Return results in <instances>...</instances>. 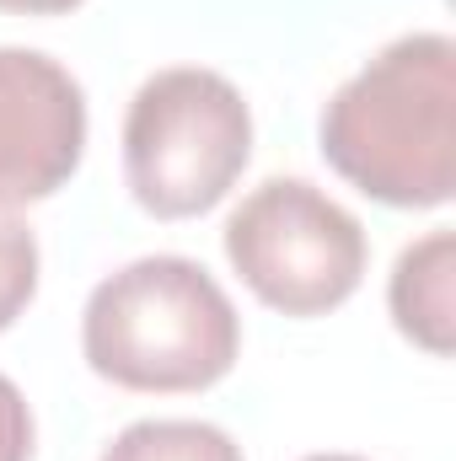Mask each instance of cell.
<instances>
[{
  "label": "cell",
  "instance_id": "obj_1",
  "mask_svg": "<svg viewBox=\"0 0 456 461\" xmlns=\"http://www.w3.org/2000/svg\"><path fill=\"white\" fill-rule=\"evenodd\" d=\"M323 161L392 210H441L456 188V43L392 38L317 118Z\"/></svg>",
  "mask_w": 456,
  "mask_h": 461
},
{
  "label": "cell",
  "instance_id": "obj_2",
  "mask_svg": "<svg viewBox=\"0 0 456 461\" xmlns=\"http://www.w3.org/2000/svg\"><path fill=\"white\" fill-rule=\"evenodd\" d=\"M81 354L123 392H205L242 354V317L205 263L156 252L87 295Z\"/></svg>",
  "mask_w": 456,
  "mask_h": 461
},
{
  "label": "cell",
  "instance_id": "obj_3",
  "mask_svg": "<svg viewBox=\"0 0 456 461\" xmlns=\"http://www.w3.org/2000/svg\"><path fill=\"white\" fill-rule=\"evenodd\" d=\"M252 156V113L226 76L156 70L123 113V177L145 215L194 221L231 194Z\"/></svg>",
  "mask_w": 456,
  "mask_h": 461
},
{
  "label": "cell",
  "instance_id": "obj_4",
  "mask_svg": "<svg viewBox=\"0 0 456 461\" xmlns=\"http://www.w3.org/2000/svg\"><path fill=\"white\" fill-rule=\"evenodd\" d=\"M226 258L263 306L323 317L365 279V230L306 177H269L231 210Z\"/></svg>",
  "mask_w": 456,
  "mask_h": 461
},
{
  "label": "cell",
  "instance_id": "obj_5",
  "mask_svg": "<svg viewBox=\"0 0 456 461\" xmlns=\"http://www.w3.org/2000/svg\"><path fill=\"white\" fill-rule=\"evenodd\" d=\"M87 156V92L43 49L0 43V210L59 194Z\"/></svg>",
  "mask_w": 456,
  "mask_h": 461
},
{
  "label": "cell",
  "instance_id": "obj_6",
  "mask_svg": "<svg viewBox=\"0 0 456 461\" xmlns=\"http://www.w3.org/2000/svg\"><path fill=\"white\" fill-rule=\"evenodd\" d=\"M451 230H430L424 241H408L387 285L397 333L430 354H451Z\"/></svg>",
  "mask_w": 456,
  "mask_h": 461
},
{
  "label": "cell",
  "instance_id": "obj_7",
  "mask_svg": "<svg viewBox=\"0 0 456 461\" xmlns=\"http://www.w3.org/2000/svg\"><path fill=\"white\" fill-rule=\"evenodd\" d=\"M103 461H242V446L205 419H140L103 451Z\"/></svg>",
  "mask_w": 456,
  "mask_h": 461
},
{
  "label": "cell",
  "instance_id": "obj_8",
  "mask_svg": "<svg viewBox=\"0 0 456 461\" xmlns=\"http://www.w3.org/2000/svg\"><path fill=\"white\" fill-rule=\"evenodd\" d=\"M32 290H38V236L22 221L0 215V333L27 312Z\"/></svg>",
  "mask_w": 456,
  "mask_h": 461
},
{
  "label": "cell",
  "instance_id": "obj_9",
  "mask_svg": "<svg viewBox=\"0 0 456 461\" xmlns=\"http://www.w3.org/2000/svg\"><path fill=\"white\" fill-rule=\"evenodd\" d=\"M0 461H32V413L11 375H0Z\"/></svg>",
  "mask_w": 456,
  "mask_h": 461
},
{
  "label": "cell",
  "instance_id": "obj_10",
  "mask_svg": "<svg viewBox=\"0 0 456 461\" xmlns=\"http://www.w3.org/2000/svg\"><path fill=\"white\" fill-rule=\"evenodd\" d=\"M81 0H0V11H16V16H65Z\"/></svg>",
  "mask_w": 456,
  "mask_h": 461
},
{
  "label": "cell",
  "instance_id": "obj_11",
  "mask_svg": "<svg viewBox=\"0 0 456 461\" xmlns=\"http://www.w3.org/2000/svg\"><path fill=\"white\" fill-rule=\"evenodd\" d=\"M306 461H365V456H339V451H333V456H306Z\"/></svg>",
  "mask_w": 456,
  "mask_h": 461
}]
</instances>
